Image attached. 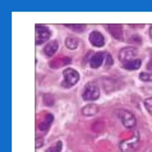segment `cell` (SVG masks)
Returning <instances> with one entry per match:
<instances>
[{
  "label": "cell",
  "mask_w": 152,
  "mask_h": 152,
  "mask_svg": "<svg viewBox=\"0 0 152 152\" xmlns=\"http://www.w3.org/2000/svg\"><path fill=\"white\" fill-rule=\"evenodd\" d=\"M105 53L103 52H97L90 58V66L92 68H97L102 65L104 61Z\"/></svg>",
  "instance_id": "10"
},
{
  "label": "cell",
  "mask_w": 152,
  "mask_h": 152,
  "mask_svg": "<svg viewBox=\"0 0 152 152\" xmlns=\"http://www.w3.org/2000/svg\"><path fill=\"white\" fill-rule=\"evenodd\" d=\"M43 145V140L42 138H36V148H40Z\"/></svg>",
  "instance_id": "21"
},
{
  "label": "cell",
  "mask_w": 152,
  "mask_h": 152,
  "mask_svg": "<svg viewBox=\"0 0 152 152\" xmlns=\"http://www.w3.org/2000/svg\"><path fill=\"white\" fill-rule=\"evenodd\" d=\"M43 102L46 106H52L55 102V98L52 94H45L43 96Z\"/></svg>",
  "instance_id": "18"
},
{
  "label": "cell",
  "mask_w": 152,
  "mask_h": 152,
  "mask_svg": "<svg viewBox=\"0 0 152 152\" xmlns=\"http://www.w3.org/2000/svg\"><path fill=\"white\" fill-rule=\"evenodd\" d=\"M53 115L51 113L47 114L45 116L44 120L39 123L38 125L39 129L42 131L47 130L50 126L51 123L53 122Z\"/></svg>",
  "instance_id": "14"
},
{
  "label": "cell",
  "mask_w": 152,
  "mask_h": 152,
  "mask_svg": "<svg viewBox=\"0 0 152 152\" xmlns=\"http://www.w3.org/2000/svg\"><path fill=\"white\" fill-rule=\"evenodd\" d=\"M88 40L95 47H102L104 45V37L98 31H93L88 35Z\"/></svg>",
  "instance_id": "7"
},
{
  "label": "cell",
  "mask_w": 152,
  "mask_h": 152,
  "mask_svg": "<svg viewBox=\"0 0 152 152\" xmlns=\"http://www.w3.org/2000/svg\"><path fill=\"white\" fill-rule=\"evenodd\" d=\"M71 62V59L68 56H56L50 61L49 65L51 68L56 69L69 64Z\"/></svg>",
  "instance_id": "9"
},
{
  "label": "cell",
  "mask_w": 152,
  "mask_h": 152,
  "mask_svg": "<svg viewBox=\"0 0 152 152\" xmlns=\"http://www.w3.org/2000/svg\"><path fill=\"white\" fill-rule=\"evenodd\" d=\"M107 28L115 39L119 40H122L123 39V29L121 24H110L107 25Z\"/></svg>",
  "instance_id": "8"
},
{
  "label": "cell",
  "mask_w": 152,
  "mask_h": 152,
  "mask_svg": "<svg viewBox=\"0 0 152 152\" xmlns=\"http://www.w3.org/2000/svg\"><path fill=\"white\" fill-rule=\"evenodd\" d=\"M78 40L77 37L73 36H67L65 39V44L66 48L71 50L77 49L78 46Z\"/></svg>",
  "instance_id": "15"
},
{
  "label": "cell",
  "mask_w": 152,
  "mask_h": 152,
  "mask_svg": "<svg viewBox=\"0 0 152 152\" xmlns=\"http://www.w3.org/2000/svg\"><path fill=\"white\" fill-rule=\"evenodd\" d=\"M147 69L152 71V56L151 57L150 61H148V62L147 65Z\"/></svg>",
  "instance_id": "22"
},
{
  "label": "cell",
  "mask_w": 152,
  "mask_h": 152,
  "mask_svg": "<svg viewBox=\"0 0 152 152\" xmlns=\"http://www.w3.org/2000/svg\"><path fill=\"white\" fill-rule=\"evenodd\" d=\"M35 40L36 45H41L48 40L51 35L49 28L42 24H36L35 26Z\"/></svg>",
  "instance_id": "4"
},
{
  "label": "cell",
  "mask_w": 152,
  "mask_h": 152,
  "mask_svg": "<svg viewBox=\"0 0 152 152\" xmlns=\"http://www.w3.org/2000/svg\"><path fill=\"white\" fill-rule=\"evenodd\" d=\"M149 34H150V36L151 37V38L152 39V26L150 27V30H149Z\"/></svg>",
  "instance_id": "23"
},
{
  "label": "cell",
  "mask_w": 152,
  "mask_h": 152,
  "mask_svg": "<svg viewBox=\"0 0 152 152\" xmlns=\"http://www.w3.org/2000/svg\"><path fill=\"white\" fill-rule=\"evenodd\" d=\"M62 149V142L61 141L56 142L46 150V152H61Z\"/></svg>",
  "instance_id": "16"
},
{
  "label": "cell",
  "mask_w": 152,
  "mask_h": 152,
  "mask_svg": "<svg viewBox=\"0 0 152 152\" xmlns=\"http://www.w3.org/2000/svg\"><path fill=\"white\" fill-rule=\"evenodd\" d=\"M138 53V49L133 46H126L122 48L118 53V58L122 63L135 59Z\"/></svg>",
  "instance_id": "6"
},
{
  "label": "cell",
  "mask_w": 152,
  "mask_h": 152,
  "mask_svg": "<svg viewBox=\"0 0 152 152\" xmlns=\"http://www.w3.org/2000/svg\"><path fill=\"white\" fill-rule=\"evenodd\" d=\"M65 26L75 32H82L86 29V26L83 24H70Z\"/></svg>",
  "instance_id": "17"
},
{
  "label": "cell",
  "mask_w": 152,
  "mask_h": 152,
  "mask_svg": "<svg viewBox=\"0 0 152 152\" xmlns=\"http://www.w3.org/2000/svg\"><path fill=\"white\" fill-rule=\"evenodd\" d=\"M99 111V107L96 104H88L81 109V113L86 116H90L96 115Z\"/></svg>",
  "instance_id": "12"
},
{
  "label": "cell",
  "mask_w": 152,
  "mask_h": 152,
  "mask_svg": "<svg viewBox=\"0 0 152 152\" xmlns=\"http://www.w3.org/2000/svg\"><path fill=\"white\" fill-rule=\"evenodd\" d=\"M141 61L140 59H135L123 63V66L125 69L128 70H135L140 68Z\"/></svg>",
  "instance_id": "13"
},
{
  "label": "cell",
  "mask_w": 152,
  "mask_h": 152,
  "mask_svg": "<svg viewBox=\"0 0 152 152\" xmlns=\"http://www.w3.org/2000/svg\"><path fill=\"white\" fill-rule=\"evenodd\" d=\"M62 74L64 80L61 83V85L65 88H70L78 83L80 79V74L78 72L72 68H67L65 69Z\"/></svg>",
  "instance_id": "2"
},
{
  "label": "cell",
  "mask_w": 152,
  "mask_h": 152,
  "mask_svg": "<svg viewBox=\"0 0 152 152\" xmlns=\"http://www.w3.org/2000/svg\"><path fill=\"white\" fill-rule=\"evenodd\" d=\"M140 140V134L138 131H135L133 136L129 140L121 142L119 147L122 152H132L136 148Z\"/></svg>",
  "instance_id": "5"
},
{
  "label": "cell",
  "mask_w": 152,
  "mask_h": 152,
  "mask_svg": "<svg viewBox=\"0 0 152 152\" xmlns=\"http://www.w3.org/2000/svg\"><path fill=\"white\" fill-rule=\"evenodd\" d=\"M140 79L145 82H151L152 81V73L147 72H141L139 74Z\"/></svg>",
  "instance_id": "19"
},
{
  "label": "cell",
  "mask_w": 152,
  "mask_h": 152,
  "mask_svg": "<svg viewBox=\"0 0 152 152\" xmlns=\"http://www.w3.org/2000/svg\"><path fill=\"white\" fill-rule=\"evenodd\" d=\"M58 49V43L56 40L48 43L43 48V52L47 56H52Z\"/></svg>",
  "instance_id": "11"
},
{
  "label": "cell",
  "mask_w": 152,
  "mask_h": 152,
  "mask_svg": "<svg viewBox=\"0 0 152 152\" xmlns=\"http://www.w3.org/2000/svg\"><path fill=\"white\" fill-rule=\"evenodd\" d=\"M144 104L148 112L152 115V97L147 98L144 100Z\"/></svg>",
  "instance_id": "20"
},
{
  "label": "cell",
  "mask_w": 152,
  "mask_h": 152,
  "mask_svg": "<svg viewBox=\"0 0 152 152\" xmlns=\"http://www.w3.org/2000/svg\"><path fill=\"white\" fill-rule=\"evenodd\" d=\"M117 115L125 128L130 129L136 125V118L134 115L130 111L126 109H121L118 110Z\"/></svg>",
  "instance_id": "3"
},
{
  "label": "cell",
  "mask_w": 152,
  "mask_h": 152,
  "mask_svg": "<svg viewBox=\"0 0 152 152\" xmlns=\"http://www.w3.org/2000/svg\"><path fill=\"white\" fill-rule=\"evenodd\" d=\"M81 96L84 100H94L100 96V90L96 81H90L87 83L83 90Z\"/></svg>",
  "instance_id": "1"
}]
</instances>
